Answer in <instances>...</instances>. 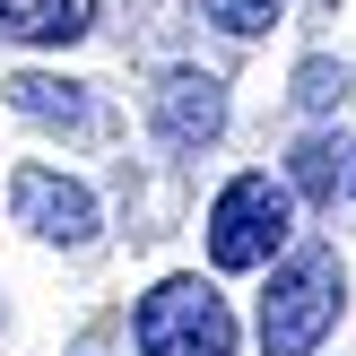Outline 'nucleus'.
Listing matches in <instances>:
<instances>
[{"label":"nucleus","instance_id":"5","mask_svg":"<svg viewBox=\"0 0 356 356\" xmlns=\"http://www.w3.org/2000/svg\"><path fill=\"white\" fill-rule=\"evenodd\" d=\"M156 131H165V148H200V139L226 131V87L209 79V70H174L165 87H156Z\"/></svg>","mask_w":356,"mask_h":356},{"label":"nucleus","instance_id":"6","mask_svg":"<svg viewBox=\"0 0 356 356\" xmlns=\"http://www.w3.org/2000/svg\"><path fill=\"white\" fill-rule=\"evenodd\" d=\"M87 26H96V0H0L9 44H79Z\"/></svg>","mask_w":356,"mask_h":356},{"label":"nucleus","instance_id":"3","mask_svg":"<svg viewBox=\"0 0 356 356\" xmlns=\"http://www.w3.org/2000/svg\"><path fill=\"white\" fill-rule=\"evenodd\" d=\"M139 356H235V313L200 278H165L139 305Z\"/></svg>","mask_w":356,"mask_h":356},{"label":"nucleus","instance_id":"8","mask_svg":"<svg viewBox=\"0 0 356 356\" xmlns=\"http://www.w3.org/2000/svg\"><path fill=\"white\" fill-rule=\"evenodd\" d=\"M339 139H330V131H313L305 139V148H296V191H305V200H330V191H339Z\"/></svg>","mask_w":356,"mask_h":356},{"label":"nucleus","instance_id":"7","mask_svg":"<svg viewBox=\"0 0 356 356\" xmlns=\"http://www.w3.org/2000/svg\"><path fill=\"white\" fill-rule=\"evenodd\" d=\"M9 104L26 122H70V131H87V96L61 87V79H9Z\"/></svg>","mask_w":356,"mask_h":356},{"label":"nucleus","instance_id":"4","mask_svg":"<svg viewBox=\"0 0 356 356\" xmlns=\"http://www.w3.org/2000/svg\"><path fill=\"white\" fill-rule=\"evenodd\" d=\"M9 209L44 243H87V235H96V200H87V183H70V174H52V165H17Z\"/></svg>","mask_w":356,"mask_h":356},{"label":"nucleus","instance_id":"9","mask_svg":"<svg viewBox=\"0 0 356 356\" xmlns=\"http://www.w3.org/2000/svg\"><path fill=\"white\" fill-rule=\"evenodd\" d=\"M278 9H287V0H200V17H218L226 35H261Z\"/></svg>","mask_w":356,"mask_h":356},{"label":"nucleus","instance_id":"1","mask_svg":"<svg viewBox=\"0 0 356 356\" xmlns=\"http://www.w3.org/2000/svg\"><path fill=\"white\" fill-rule=\"evenodd\" d=\"M339 322V252L330 243H305L270 270V296H261V348L270 356H313Z\"/></svg>","mask_w":356,"mask_h":356},{"label":"nucleus","instance_id":"2","mask_svg":"<svg viewBox=\"0 0 356 356\" xmlns=\"http://www.w3.org/2000/svg\"><path fill=\"white\" fill-rule=\"evenodd\" d=\"M287 235H296V183H270V174H235L209 209V261L218 270H261Z\"/></svg>","mask_w":356,"mask_h":356}]
</instances>
